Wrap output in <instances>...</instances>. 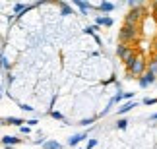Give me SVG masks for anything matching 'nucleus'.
<instances>
[{
  "label": "nucleus",
  "mask_w": 157,
  "mask_h": 149,
  "mask_svg": "<svg viewBox=\"0 0 157 149\" xmlns=\"http://www.w3.org/2000/svg\"><path fill=\"white\" fill-rule=\"evenodd\" d=\"M126 66H128V70H130V74H134V76H142L144 74V70H146V62L144 60H134V58H130L128 62H126Z\"/></svg>",
  "instance_id": "f257e3e1"
},
{
  "label": "nucleus",
  "mask_w": 157,
  "mask_h": 149,
  "mask_svg": "<svg viewBox=\"0 0 157 149\" xmlns=\"http://www.w3.org/2000/svg\"><path fill=\"white\" fill-rule=\"evenodd\" d=\"M136 37V29L134 25H128V23H124V27L120 29V33H118V39H120V43H126V41H130V39H134Z\"/></svg>",
  "instance_id": "f03ea898"
},
{
  "label": "nucleus",
  "mask_w": 157,
  "mask_h": 149,
  "mask_svg": "<svg viewBox=\"0 0 157 149\" xmlns=\"http://www.w3.org/2000/svg\"><path fill=\"white\" fill-rule=\"evenodd\" d=\"M117 54H118L120 58H122L124 62H128L130 58H132V49H130V47H126V45H122V43H120V45L117 47Z\"/></svg>",
  "instance_id": "7ed1b4c3"
},
{
  "label": "nucleus",
  "mask_w": 157,
  "mask_h": 149,
  "mask_svg": "<svg viewBox=\"0 0 157 149\" xmlns=\"http://www.w3.org/2000/svg\"><path fill=\"white\" fill-rule=\"evenodd\" d=\"M153 81H155V74L146 72V74H142V77H140V87H142V89H146V87L151 85Z\"/></svg>",
  "instance_id": "20e7f679"
},
{
  "label": "nucleus",
  "mask_w": 157,
  "mask_h": 149,
  "mask_svg": "<svg viewBox=\"0 0 157 149\" xmlns=\"http://www.w3.org/2000/svg\"><path fill=\"white\" fill-rule=\"evenodd\" d=\"M87 132H89V130H87ZM87 132H82V134H74V136H70V138H68V145H70V147H76L82 140H86V138H87Z\"/></svg>",
  "instance_id": "39448f33"
},
{
  "label": "nucleus",
  "mask_w": 157,
  "mask_h": 149,
  "mask_svg": "<svg viewBox=\"0 0 157 149\" xmlns=\"http://www.w3.org/2000/svg\"><path fill=\"white\" fill-rule=\"evenodd\" d=\"M74 4L82 10V14H83V16H87V14H89V10H93V6L89 4V2H83V0H74Z\"/></svg>",
  "instance_id": "423d86ee"
},
{
  "label": "nucleus",
  "mask_w": 157,
  "mask_h": 149,
  "mask_svg": "<svg viewBox=\"0 0 157 149\" xmlns=\"http://www.w3.org/2000/svg\"><path fill=\"white\" fill-rule=\"evenodd\" d=\"M136 106H138L136 101H128V103H124V105L118 109V116H122V114H126V112H130L132 109H136Z\"/></svg>",
  "instance_id": "0eeeda50"
},
{
  "label": "nucleus",
  "mask_w": 157,
  "mask_h": 149,
  "mask_svg": "<svg viewBox=\"0 0 157 149\" xmlns=\"http://www.w3.org/2000/svg\"><path fill=\"white\" fill-rule=\"evenodd\" d=\"M95 23H97V27H99V25L111 27V25H113V20H111L109 16H97V17H95Z\"/></svg>",
  "instance_id": "6e6552de"
},
{
  "label": "nucleus",
  "mask_w": 157,
  "mask_h": 149,
  "mask_svg": "<svg viewBox=\"0 0 157 149\" xmlns=\"http://www.w3.org/2000/svg\"><path fill=\"white\" fill-rule=\"evenodd\" d=\"M114 8H117V6H114L113 2H101V4L97 6V10L103 12V14H109V12H113Z\"/></svg>",
  "instance_id": "1a4fd4ad"
},
{
  "label": "nucleus",
  "mask_w": 157,
  "mask_h": 149,
  "mask_svg": "<svg viewBox=\"0 0 157 149\" xmlns=\"http://www.w3.org/2000/svg\"><path fill=\"white\" fill-rule=\"evenodd\" d=\"M0 141H2L4 145H8V147H10V145H16V143H20L21 140H20V138H16V136H4V138L0 140Z\"/></svg>",
  "instance_id": "9d476101"
},
{
  "label": "nucleus",
  "mask_w": 157,
  "mask_h": 149,
  "mask_svg": "<svg viewBox=\"0 0 157 149\" xmlns=\"http://www.w3.org/2000/svg\"><path fill=\"white\" fill-rule=\"evenodd\" d=\"M138 14H140V10L128 12V16H126V23H128V25H134V23L138 21Z\"/></svg>",
  "instance_id": "9b49d317"
},
{
  "label": "nucleus",
  "mask_w": 157,
  "mask_h": 149,
  "mask_svg": "<svg viewBox=\"0 0 157 149\" xmlns=\"http://www.w3.org/2000/svg\"><path fill=\"white\" fill-rule=\"evenodd\" d=\"M2 124H12V126H20V124H25L21 120V118H14V116H10V118H2V120H0Z\"/></svg>",
  "instance_id": "f8f14e48"
},
{
  "label": "nucleus",
  "mask_w": 157,
  "mask_h": 149,
  "mask_svg": "<svg viewBox=\"0 0 157 149\" xmlns=\"http://www.w3.org/2000/svg\"><path fill=\"white\" fill-rule=\"evenodd\" d=\"M43 147H45V149H62V145H60L58 141H45Z\"/></svg>",
  "instance_id": "ddd939ff"
},
{
  "label": "nucleus",
  "mask_w": 157,
  "mask_h": 149,
  "mask_svg": "<svg viewBox=\"0 0 157 149\" xmlns=\"http://www.w3.org/2000/svg\"><path fill=\"white\" fill-rule=\"evenodd\" d=\"M25 10H29L27 4H16L14 6V12H16V14H21V12H25Z\"/></svg>",
  "instance_id": "4468645a"
},
{
  "label": "nucleus",
  "mask_w": 157,
  "mask_h": 149,
  "mask_svg": "<svg viewBox=\"0 0 157 149\" xmlns=\"http://www.w3.org/2000/svg\"><path fill=\"white\" fill-rule=\"evenodd\" d=\"M60 8H62V14H64V16H70V14H72V8H70L66 2H60Z\"/></svg>",
  "instance_id": "2eb2a0df"
},
{
  "label": "nucleus",
  "mask_w": 157,
  "mask_h": 149,
  "mask_svg": "<svg viewBox=\"0 0 157 149\" xmlns=\"http://www.w3.org/2000/svg\"><path fill=\"white\" fill-rule=\"evenodd\" d=\"M126 126H128V120H126V118H118L117 120V128L118 130H124Z\"/></svg>",
  "instance_id": "dca6fc26"
},
{
  "label": "nucleus",
  "mask_w": 157,
  "mask_h": 149,
  "mask_svg": "<svg viewBox=\"0 0 157 149\" xmlns=\"http://www.w3.org/2000/svg\"><path fill=\"white\" fill-rule=\"evenodd\" d=\"M95 145H97V140H89V141H87V145H86V149H93Z\"/></svg>",
  "instance_id": "f3484780"
},
{
  "label": "nucleus",
  "mask_w": 157,
  "mask_h": 149,
  "mask_svg": "<svg viewBox=\"0 0 157 149\" xmlns=\"http://www.w3.org/2000/svg\"><path fill=\"white\" fill-rule=\"evenodd\" d=\"M95 122V118H86V120H82L80 124H82V126H87V124H93Z\"/></svg>",
  "instance_id": "a211bd4d"
},
{
  "label": "nucleus",
  "mask_w": 157,
  "mask_h": 149,
  "mask_svg": "<svg viewBox=\"0 0 157 149\" xmlns=\"http://www.w3.org/2000/svg\"><path fill=\"white\" fill-rule=\"evenodd\" d=\"M86 31H87L89 35H93L95 31H97V25H91V27H87V29H86Z\"/></svg>",
  "instance_id": "6ab92c4d"
},
{
  "label": "nucleus",
  "mask_w": 157,
  "mask_h": 149,
  "mask_svg": "<svg viewBox=\"0 0 157 149\" xmlns=\"http://www.w3.org/2000/svg\"><path fill=\"white\" fill-rule=\"evenodd\" d=\"M157 99H144V105H155Z\"/></svg>",
  "instance_id": "aec40b11"
},
{
  "label": "nucleus",
  "mask_w": 157,
  "mask_h": 149,
  "mask_svg": "<svg viewBox=\"0 0 157 149\" xmlns=\"http://www.w3.org/2000/svg\"><path fill=\"white\" fill-rule=\"evenodd\" d=\"M51 116L56 118V120H62V114H60V112H51Z\"/></svg>",
  "instance_id": "412c9836"
},
{
  "label": "nucleus",
  "mask_w": 157,
  "mask_h": 149,
  "mask_svg": "<svg viewBox=\"0 0 157 149\" xmlns=\"http://www.w3.org/2000/svg\"><path fill=\"white\" fill-rule=\"evenodd\" d=\"M21 110H27V112H31V110H33V106H29V105H21Z\"/></svg>",
  "instance_id": "4be33fe9"
},
{
  "label": "nucleus",
  "mask_w": 157,
  "mask_h": 149,
  "mask_svg": "<svg viewBox=\"0 0 157 149\" xmlns=\"http://www.w3.org/2000/svg\"><path fill=\"white\" fill-rule=\"evenodd\" d=\"M25 124H29V126H35V124H37V118H31V120H27Z\"/></svg>",
  "instance_id": "5701e85b"
},
{
  "label": "nucleus",
  "mask_w": 157,
  "mask_h": 149,
  "mask_svg": "<svg viewBox=\"0 0 157 149\" xmlns=\"http://www.w3.org/2000/svg\"><path fill=\"white\" fill-rule=\"evenodd\" d=\"M132 97H134V93H130V91H128V93H124V99H128V101H130Z\"/></svg>",
  "instance_id": "b1692460"
},
{
  "label": "nucleus",
  "mask_w": 157,
  "mask_h": 149,
  "mask_svg": "<svg viewBox=\"0 0 157 149\" xmlns=\"http://www.w3.org/2000/svg\"><path fill=\"white\" fill-rule=\"evenodd\" d=\"M149 120H157V112H153V114H149Z\"/></svg>",
  "instance_id": "393cba45"
},
{
  "label": "nucleus",
  "mask_w": 157,
  "mask_h": 149,
  "mask_svg": "<svg viewBox=\"0 0 157 149\" xmlns=\"http://www.w3.org/2000/svg\"><path fill=\"white\" fill-rule=\"evenodd\" d=\"M155 17H157V6H155Z\"/></svg>",
  "instance_id": "a878e982"
}]
</instances>
